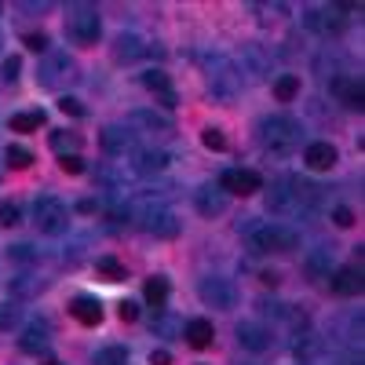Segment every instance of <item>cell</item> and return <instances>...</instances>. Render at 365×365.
Masks as SVG:
<instances>
[{
	"instance_id": "6da1fadb",
	"label": "cell",
	"mask_w": 365,
	"mask_h": 365,
	"mask_svg": "<svg viewBox=\"0 0 365 365\" xmlns=\"http://www.w3.org/2000/svg\"><path fill=\"white\" fill-rule=\"evenodd\" d=\"M259 143H263L267 154L289 158V154H296L299 143H303V128H299L296 117L274 113V117H263V120H259Z\"/></svg>"
},
{
	"instance_id": "7a4b0ae2",
	"label": "cell",
	"mask_w": 365,
	"mask_h": 365,
	"mask_svg": "<svg viewBox=\"0 0 365 365\" xmlns=\"http://www.w3.org/2000/svg\"><path fill=\"white\" fill-rule=\"evenodd\" d=\"M249 245L252 252H292L299 249V230L285 223H259L249 230Z\"/></svg>"
},
{
	"instance_id": "3957f363",
	"label": "cell",
	"mask_w": 365,
	"mask_h": 365,
	"mask_svg": "<svg viewBox=\"0 0 365 365\" xmlns=\"http://www.w3.org/2000/svg\"><path fill=\"white\" fill-rule=\"evenodd\" d=\"M99 11L91 8V4H70V15H66V34L73 44L81 48H91L99 41Z\"/></svg>"
},
{
	"instance_id": "277c9868",
	"label": "cell",
	"mask_w": 365,
	"mask_h": 365,
	"mask_svg": "<svg viewBox=\"0 0 365 365\" xmlns=\"http://www.w3.org/2000/svg\"><path fill=\"white\" fill-rule=\"evenodd\" d=\"M34 223H37L41 234L58 237V234H66V227H70V208L58 201V197L44 194V197L34 201Z\"/></svg>"
},
{
	"instance_id": "5b68a950",
	"label": "cell",
	"mask_w": 365,
	"mask_h": 365,
	"mask_svg": "<svg viewBox=\"0 0 365 365\" xmlns=\"http://www.w3.org/2000/svg\"><path fill=\"white\" fill-rule=\"evenodd\" d=\"M208 88H212V96L223 99V103H230L237 91H241V73L227 63L223 55L208 58Z\"/></svg>"
},
{
	"instance_id": "8992f818",
	"label": "cell",
	"mask_w": 365,
	"mask_h": 365,
	"mask_svg": "<svg viewBox=\"0 0 365 365\" xmlns=\"http://www.w3.org/2000/svg\"><path fill=\"white\" fill-rule=\"evenodd\" d=\"M73 77H77V66H73V58L66 51H48V58H44L41 70H37V81L44 88H63Z\"/></svg>"
},
{
	"instance_id": "52a82bcc",
	"label": "cell",
	"mask_w": 365,
	"mask_h": 365,
	"mask_svg": "<svg viewBox=\"0 0 365 365\" xmlns=\"http://www.w3.org/2000/svg\"><path fill=\"white\" fill-rule=\"evenodd\" d=\"M220 190L223 194H237V197H249L256 190H263V175L252 168H227L220 175Z\"/></svg>"
},
{
	"instance_id": "ba28073f",
	"label": "cell",
	"mask_w": 365,
	"mask_h": 365,
	"mask_svg": "<svg viewBox=\"0 0 365 365\" xmlns=\"http://www.w3.org/2000/svg\"><path fill=\"white\" fill-rule=\"evenodd\" d=\"M197 296L208 303V307H220V311H230L234 303H237V289L227 278H201Z\"/></svg>"
},
{
	"instance_id": "9c48e42d",
	"label": "cell",
	"mask_w": 365,
	"mask_h": 365,
	"mask_svg": "<svg viewBox=\"0 0 365 365\" xmlns=\"http://www.w3.org/2000/svg\"><path fill=\"white\" fill-rule=\"evenodd\" d=\"M303 22H307L311 29H318L322 37H340L344 26H347L336 4H329V8H307V11H303Z\"/></svg>"
},
{
	"instance_id": "30bf717a",
	"label": "cell",
	"mask_w": 365,
	"mask_h": 365,
	"mask_svg": "<svg viewBox=\"0 0 365 365\" xmlns=\"http://www.w3.org/2000/svg\"><path fill=\"white\" fill-rule=\"evenodd\" d=\"M143 227H146V234H154V237H175L179 234V227H182V220L175 216V212H168V208H150L146 216H143Z\"/></svg>"
},
{
	"instance_id": "8fae6325",
	"label": "cell",
	"mask_w": 365,
	"mask_h": 365,
	"mask_svg": "<svg viewBox=\"0 0 365 365\" xmlns=\"http://www.w3.org/2000/svg\"><path fill=\"white\" fill-rule=\"evenodd\" d=\"M48 344H51V325H48L44 318H34V322H26L19 347H22L26 354H44V351H48Z\"/></svg>"
},
{
	"instance_id": "7c38bea8",
	"label": "cell",
	"mask_w": 365,
	"mask_h": 365,
	"mask_svg": "<svg viewBox=\"0 0 365 365\" xmlns=\"http://www.w3.org/2000/svg\"><path fill=\"white\" fill-rule=\"evenodd\" d=\"M237 344L245 351H252V354H259V351H267L274 344V336H270V329L259 325V322H241L237 325Z\"/></svg>"
},
{
	"instance_id": "4fadbf2b",
	"label": "cell",
	"mask_w": 365,
	"mask_h": 365,
	"mask_svg": "<svg viewBox=\"0 0 365 365\" xmlns=\"http://www.w3.org/2000/svg\"><path fill=\"white\" fill-rule=\"evenodd\" d=\"M103 150L110 158H125V154H135V135L120 125H110L103 128Z\"/></svg>"
},
{
	"instance_id": "5bb4252c",
	"label": "cell",
	"mask_w": 365,
	"mask_h": 365,
	"mask_svg": "<svg viewBox=\"0 0 365 365\" xmlns=\"http://www.w3.org/2000/svg\"><path fill=\"white\" fill-rule=\"evenodd\" d=\"M332 96H336L347 110H361L365 106V88L354 77H332Z\"/></svg>"
},
{
	"instance_id": "9a60e30c",
	"label": "cell",
	"mask_w": 365,
	"mask_h": 365,
	"mask_svg": "<svg viewBox=\"0 0 365 365\" xmlns=\"http://www.w3.org/2000/svg\"><path fill=\"white\" fill-rule=\"evenodd\" d=\"M194 205H197V212H201L205 220H216V216H223V212H227V194L220 187H201L194 194Z\"/></svg>"
},
{
	"instance_id": "2e32d148",
	"label": "cell",
	"mask_w": 365,
	"mask_h": 365,
	"mask_svg": "<svg viewBox=\"0 0 365 365\" xmlns=\"http://www.w3.org/2000/svg\"><path fill=\"white\" fill-rule=\"evenodd\" d=\"M336 146L332 143H311L307 150H303V161H307V168H314V172H329L332 165H336Z\"/></svg>"
},
{
	"instance_id": "e0dca14e",
	"label": "cell",
	"mask_w": 365,
	"mask_h": 365,
	"mask_svg": "<svg viewBox=\"0 0 365 365\" xmlns=\"http://www.w3.org/2000/svg\"><path fill=\"white\" fill-rule=\"evenodd\" d=\"M70 314H73L81 325H99V322H103V303H99L96 296H73Z\"/></svg>"
},
{
	"instance_id": "ac0fdd59",
	"label": "cell",
	"mask_w": 365,
	"mask_h": 365,
	"mask_svg": "<svg viewBox=\"0 0 365 365\" xmlns=\"http://www.w3.org/2000/svg\"><path fill=\"white\" fill-rule=\"evenodd\" d=\"M168 150H135V172L139 175H154V172H165L168 168Z\"/></svg>"
},
{
	"instance_id": "d6986e66",
	"label": "cell",
	"mask_w": 365,
	"mask_h": 365,
	"mask_svg": "<svg viewBox=\"0 0 365 365\" xmlns=\"http://www.w3.org/2000/svg\"><path fill=\"white\" fill-rule=\"evenodd\" d=\"M182 336H187V344L190 347H208L212 340H216V329H212V322L208 318H190L187 325H182Z\"/></svg>"
},
{
	"instance_id": "ffe728a7",
	"label": "cell",
	"mask_w": 365,
	"mask_h": 365,
	"mask_svg": "<svg viewBox=\"0 0 365 365\" xmlns=\"http://www.w3.org/2000/svg\"><path fill=\"white\" fill-rule=\"evenodd\" d=\"M332 292L336 296H358L361 292V270L358 267H340L332 274Z\"/></svg>"
},
{
	"instance_id": "44dd1931",
	"label": "cell",
	"mask_w": 365,
	"mask_h": 365,
	"mask_svg": "<svg viewBox=\"0 0 365 365\" xmlns=\"http://www.w3.org/2000/svg\"><path fill=\"white\" fill-rule=\"evenodd\" d=\"M132 125H139L143 132H172V117L158 113V110H135L132 113Z\"/></svg>"
},
{
	"instance_id": "7402d4cb",
	"label": "cell",
	"mask_w": 365,
	"mask_h": 365,
	"mask_svg": "<svg viewBox=\"0 0 365 365\" xmlns=\"http://www.w3.org/2000/svg\"><path fill=\"white\" fill-rule=\"evenodd\" d=\"M41 289H44V282L34 278V274H15V278H8V292L15 299H34Z\"/></svg>"
},
{
	"instance_id": "603a6c76",
	"label": "cell",
	"mask_w": 365,
	"mask_h": 365,
	"mask_svg": "<svg viewBox=\"0 0 365 365\" xmlns=\"http://www.w3.org/2000/svg\"><path fill=\"white\" fill-rule=\"evenodd\" d=\"M44 120H48V113H44V110H26V113H15V117L8 120V128H11V132L29 135V132L44 128Z\"/></svg>"
},
{
	"instance_id": "cb8c5ba5",
	"label": "cell",
	"mask_w": 365,
	"mask_h": 365,
	"mask_svg": "<svg viewBox=\"0 0 365 365\" xmlns=\"http://www.w3.org/2000/svg\"><path fill=\"white\" fill-rule=\"evenodd\" d=\"M113 55L125 58V63H132V58H143V55H146V44H143L135 34H120V37L113 41Z\"/></svg>"
},
{
	"instance_id": "d4e9b609",
	"label": "cell",
	"mask_w": 365,
	"mask_h": 365,
	"mask_svg": "<svg viewBox=\"0 0 365 365\" xmlns=\"http://www.w3.org/2000/svg\"><path fill=\"white\" fill-rule=\"evenodd\" d=\"M143 296H146V303H150L154 311H165V299H168V278H161V274H158V278H150V282L143 285Z\"/></svg>"
},
{
	"instance_id": "484cf974",
	"label": "cell",
	"mask_w": 365,
	"mask_h": 365,
	"mask_svg": "<svg viewBox=\"0 0 365 365\" xmlns=\"http://www.w3.org/2000/svg\"><path fill=\"white\" fill-rule=\"evenodd\" d=\"M329 263H332V252L322 245V249H314L307 259H303V270H307L311 278H329Z\"/></svg>"
},
{
	"instance_id": "4316f807",
	"label": "cell",
	"mask_w": 365,
	"mask_h": 365,
	"mask_svg": "<svg viewBox=\"0 0 365 365\" xmlns=\"http://www.w3.org/2000/svg\"><path fill=\"white\" fill-rule=\"evenodd\" d=\"M51 150L58 158H66V154H77V146H81V135L77 132H66V128H58V132H51Z\"/></svg>"
},
{
	"instance_id": "83f0119b",
	"label": "cell",
	"mask_w": 365,
	"mask_h": 365,
	"mask_svg": "<svg viewBox=\"0 0 365 365\" xmlns=\"http://www.w3.org/2000/svg\"><path fill=\"white\" fill-rule=\"evenodd\" d=\"M299 96V77L296 73H282L278 81H274V99L278 103H292Z\"/></svg>"
},
{
	"instance_id": "f1b7e54d",
	"label": "cell",
	"mask_w": 365,
	"mask_h": 365,
	"mask_svg": "<svg viewBox=\"0 0 365 365\" xmlns=\"http://www.w3.org/2000/svg\"><path fill=\"white\" fill-rule=\"evenodd\" d=\"M96 274H99V278H106V282H125L128 278V270L120 267L117 259H110V256L96 259Z\"/></svg>"
},
{
	"instance_id": "f546056e",
	"label": "cell",
	"mask_w": 365,
	"mask_h": 365,
	"mask_svg": "<svg viewBox=\"0 0 365 365\" xmlns=\"http://www.w3.org/2000/svg\"><path fill=\"white\" fill-rule=\"evenodd\" d=\"M96 365H128V347L113 344V347L96 351Z\"/></svg>"
},
{
	"instance_id": "4dcf8cb0",
	"label": "cell",
	"mask_w": 365,
	"mask_h": 365,
	"mask_svg": "<svg viewBox=\"0 0 365 365\" xmlns=\"http://www.w3.org/2000/svg\"><path fill=\"white\" fill-rule=\"evenodd\" d=\"M139 81H143V88L154 91V96H161V91H172V81H168V73H165V70H146Z\"/></svg>"
},
{
	"instance_id": "1f68e13d",
	"label": "cell",
	"mask_w": 365,
	"mask_h": 365,
	"mask_svg": "<svg viewBox=\"0 0 365 365\" xmlns=\"http://www.w3.org/2000/svg\"><path fill=\"white\" fill-rule=\"evenodd\" d=\"M4 161H8V168L22 172V168H29V165H34V154H29L26 146H8V150H4Z\"/></svg>"
},
{
	"instance_id": "d6a6232c",
	"label": "cell",
	"mask_w": 365,
	"mask_h": 365,
	"mask_svg": "<svg viewBox=\"0 0 365 365\" xmlns=\"http://www.w3.org/2000/svg\"><path fill=\"white\" fill-rule=\"evenodd\" d=\"M22 322V307L19 303H0V332H11Z\"/></svg>"
},
{
	"instance_id": "836d02e7",
	"label": "cell",
	"mask_w": 365,
	"mask_h": 365,
	"mask_svg": "<svg viewBox=\"0 0 365 365\" xmlns=\"http://www.w3.org/2000/svg\"><path fill=\"white\" fill-rule=\"evenodd\" d=\"M8 259H15V263H37V259H41V252H37L34 245H22V241H19V245H11V249H8Z\"/></svg>"
},
{
	"instance_id": "e575fe53",
	"label": "cell",
	"mask_w": 365,
	"mask_h": 365,
	"mask_svg": "<svg viewBox=\"0 0 365 365\" xmlns=\"http://www.w3.org/2000/svg\"><path fill=\"white\" fill-rule=\"evenodd\" d=\"M201 143H205L208 150H227V135H223V128H212V125L201 132Z\"/></svg>"
},
{
	"instance_id": "d590c367",
	"label": "cell",
	"mask_w": 365,
	"mask_h": 365,
	"mask_svg": "<svg viewBox=\"0 0 365 365\" xmlns=\"http://www.w3.org/2000/svg\"><path fill=\"white\" fill-rule=\"evenodd\" d=\"M19 73H22V58L19 55H8L4 63H0V77L11 84V81H19Z\"/></svg>"
},
{
	"instance_id": "8d00e7d4",
	"label": "cell",
	"mask_w": 365,
	"mask_h": 365,
	"mask_svg": "<svg viewBox=\"0 0 365 365\" xmlns=\"http://www.w3.org/2000/svg\"><path fill=\"white\" fill-rule=\"evenodd\" d=\"M22 216V208L15 201H0V227H15Z\"/></svg>"
},
{
	"instance_id": "74e56055",
	"label": "cell",
	"mask_w": 365,
	"mask_h": 365,
	"mask_svg": "<svg viewBox=\"0 0 365 365\" xmlns=\"http://www.w3.org/2000/svg\"><path fill=\"white\" fill-rule=\"evenodd\" d=\"M58 110H63L66 117H84V113H88L84 103H81L77 96H63V99H58Z\"/></svg>"
},
{
	"instance_id": "f35d334b",
	"label": "cell",
	"mask_w": 365,
	"mask_h": 365,
	"mask_svg": "<svg viewBox=\"0 0 365 365\" xmlns=\"http://www.w3.org/2000/svg\"><path fill=\"white\" fill-rule=\"evenodd\" d=\"M58 168L70 172V175H81L84 172V158L81 154H66V158H58Z\"/></svg>"
},
{
	"instance_id": "ab89813d",
	"label": "cell",
	"mask_w": 365,
	"mask_h": 365,
	"mask_svg": "<svg viewBox=\"0 0 365 365\" xmlns=\"http://www.w3.org/2000/svg\"><path fill=\"white\" fill-rule=\"evenodd\" d=\"M117 314H120V322H135L139 318V303L135 299H120L117 303Z\"/></svg>"
},
{
	"instance_id": "60d3db41",
	"label": "cell",
	"mask_w": 365,
	"mask_h": 365,
	"mask_svg": "<svg viewBox=\"0 0 365 365\" xmlns=\"http://www.w3.org/2000/svg\"><path fill=\"white\" fill-rule=\"evenodd\" d=\"M259 311L270 314V318H285V314H289L285 303H278V299H259Z\"/></svg>"
},
{
	"instance_id": "b9f144b4",
	"label": "cell",
	"mask_w": 365,
	"mask_h": 365,
	"mask_svg": "<svg viewBox=\"0 0 365 365\" xmlns=\"http://www.w3.org/2000/svg\"><path fill=\"white\" fill-rule=\"evenodd\" d=\"M22 44H26L29 51H48V37L41 34V29H37V34H26V37H22Z\"/></svg>"
},
{
	"instance_id": "7bdbcfd3",
	"label": "cell",
	"mask_w": 365,
	"mask_h": 365,
	"mask_svg": "<svg viewBox=\"0 0 365 365\" xmlns=\"http://www.w3.org/2000/svg\"><path fill=\"white\" fill-rule=\"evenodd\" d=\"M332 223H336V227H354V212H351L347 205L332 208Z\"/></svg>"
},
{
	"instance_id": "ee69618b",
	"label": "cell",
	"mask_w": 365,
	"mask_h": 365,
	"mask_svg": "<svg viewBox=\"0 0 365 365\" xmlns=\"http://www.w3.org/2000/svg\"><path fill=\"white\" fill-rule=\"evenodd\" d=\"M77 212H81V216H96L99 201H96V197H84V201H77Z\"/></svg>"
},
{
	"instance_id": "f6af8a7d",
	"label": "cell",
	"mask_w": 365,
	"mask_h": 365,
	"mask_svg": "<svg viewBox=\"0 0 365 365\" xmlns=\"http://www.w3.org/2000/svg\"><path fill=\"white\" fill-rule=\"evenodd\" d=\"M150 365H172V354H168L165 347H158V351H150Z\"/></svg>"
},
{
	"instance_id": "bcb514c9",
	"label": "cell",
	"mask_w": 365,
	"mask_h": 365,
	"mask_svg": "<svg viewBox=\"0 0 365 365\" xmlns=\"http://www.w3.org/2000/svg\"><path fill=\"white\" fill-rule=\"evenodd\" d=\"M158 99H161V106H165V110H175V106H179V99H175V91H161Z\"/></svg>"
},
{
	"instance_id": "7dc6e473",
	"label": "cell",
	"mask_w": 365,
	"mask_h": 365,
	"mask_svg": "<svg viewBox=\"0 0 365 365\" xmlns=\"http://www.w3.org/2000/svg\"><path fill=\"white\" fill-rule=\"evenodd\" d=\"M259 282H263V285H278L282 278H278V270H263V274H259Z\"/></svg>"
},
{
	"instance_id": "c3c4849f",
	"label": "cell",
	"mask_w": 365,
	"mask_h": 365,
	"mask_svg": "<svg viewBox=\"0 0 365 365\" xmlns=\"http://www.w3.org/2000/svg\"><path fill=\"white\" fill-rule=\"evenodd\" d=\"M19 8H22V11H48V4H34V0H22Z\"/></svg>"
},
{
	"instance_id": "681fc988",
	"label": "cell",
	"mask_w": 365,
	"mask_h": 365,
	"mask_svg": "<svg viewBox=\"0 0 365 365\" xmlns=\"http://www.w3.org/2000/svg\"><path fill=\"white\" fill-rule=\"evenodd\" d=\"M44 365H63V361H44Z\"/></svg>"
},
{
	"instance_id": "f907efd6",
	"label": "cell",
	"mask_w": 365,
	"mask_h": 365,
	"mask_svg": "<svg viewBox=\"0 0 365 365\" xmlns=\"http://www.w3.org/2000/svg\"><path fill=\"white\" fill-rule=\"evenodd\" d=\"M0 15H4V4H0Z\"/></svg>"
}]
</instances>
